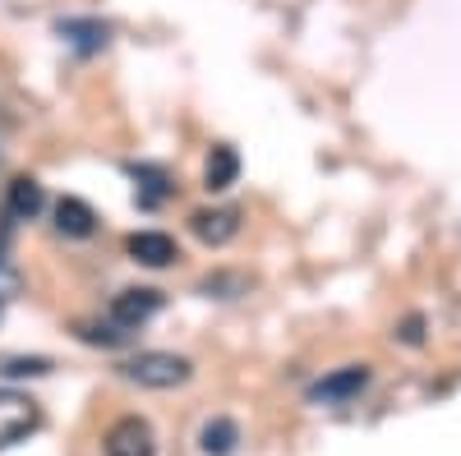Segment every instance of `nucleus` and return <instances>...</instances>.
I'll list each match as a JSON object with an SVG mask.
<instances>
[{
	"label": "nucleus",
	"instance_id": "10",
	"mask_svg": "<svg viewBox=\"0 0 461 456\" xmlns=\"http://www.w3.org/2000/svg\"><path fill=\"white\" fill-rule=\"evenodd\" d=\"M42 208H47L42 184L28 180V175H19V180L10 184V208H5V217H10V221H28V217H37Z\"/></svg>",
	"mask_w": 461,
	"mask_h": 456
},
{
	"label": "nucleus",
	"instance_id": "9",
	"mask_svg": "<svg viewBox=\"0 0 461 456\" xmlns=\"http://www.w3.org/2000/svg\"><path fill=\"white\" fill-rule=\"evenodd\" d=\"M65 42L79 51V56H93V51H102L106 47V37H111V28L102 23V19H65L60 28H56Z\"/></svg>",
	"mask_w": 461,
	"mask_h": 456
},
{
	"label": "nucleus",
	"instance_id": "13",
	"mask_svg": "<svg viewBox=\"0 0 461 456\" xmlns=\"http://www.w3.org/2000/svg\"><path fill=\"white\" fill-rule=\"evenodd\" d=\"M240 443V429H236V420H208L203 425V434H199V447H203V456H226L230 447Z\"/></svg>",
	"mask_w": 461,
	"mask_h": 456
},
{
	"label": "nucleus",
	"instance_id": "14",
	"mask_svg": "<svg viewBox=\"0 0 461 456\" xmlns=\"http://www.w3.org/2000/svg\"><path fill=\"white\" fill-rule=\"evenodd\" d=\"M79 336L88 341V346H121V341H130V327H121V323H106V327L79 323Z\"/></svg>",
	"mask_w": 461,
	"mask_h": 456
},
{
	"label": "nucleus",
	"instance_id": "1",
	"mask_svg": "<svg viewBox=\"0 0 461 456\" xmlns=\"http://www.w3.org/2000/svg\"><path fill=\"white\" fill-rule=\"evenodd\" d=\"M189 373H194V364L171 351H139L121 364V378H130L139 388H152V392H171V388L189 383Z\"/></svg>",
	"mask_w": 461,
	"mask_h": 456
},
{
	"label": "nucleus",
	"instance_id": "5",
	"mask_svg": "<svg viewBox=\"0 0 461 456\" xmlns=\"http://www.w3.org/2000/svg\"><path fill=\"white\" fill-rule=\"evenodd\" d=\"M189 231H194L203 245L221 249V245H230L240 236V208H203V212L189 217Z\"/></svg>",
	"mask_w": 461,
	"mask_h": 456
},
{
	"label": "nucleus",
	"instance_id": "8",
	"mask_svg": "<svg viewBox=\"0 0 461 456\" xmlns=\"http://www.w3.org/2000/svg\"><path fill=\"white\" fill-rule=\"evenodd\" d=\"M56 231L65 240H88L97 231V212L84 203V199H60L56 203Z\"/></svg>",
	"mask_w": 461,
	"mask_h": 456
},
{
	"label": "nucleus",
	"instance_id": "6",
	"mask_svg": "<svg viewBox=\"0 0 461 456\" xmlns=\"http://www.w3.org/2000/svg\"><path fill=\"white\" fill-rule=\"evenodd\" d=\"M125 249H130L134 263H143V268H171V263L180 258V249L167 231H134L125 240Z\"/></svg>",
	"mask_w": 461,
	"mask_h": 456
},
{
	"label": "nucleus",
	"instance_id": "12",
	"mask_svg": "<svg viewBox=\"0 0 461 456\" xmlns=\"http://www.w3.org/2000/svg\"><path fill=\"white\" fill-rule=\"evenodd\" d=\"M130 175L139 180V203H143V208H158V203L171 199V180H167L162 166H134Z\"/></svg>",
	"mask_w": 461,
	"mask_h": 456
},
{
	"label": "nucleus",
	"instance_id": "2",
	"mask_svg": "<svg viewBox=\"0 0 461 456\" xmlns=\"http://www.w3.org/2000/svg\"><path fill=\"white\" fill-rule=\"evenodd\" d=\"M42 429V406H37L28 392L14 388H0V452L23 443L28 434Z\"/></svg>",
	"mask_w": 461,
	"mask_h": 456
},
{
	"label": "nucleus",
	"instance_id": "7",
	"mask_svg": "<svg viewBox=\"0 0 461 456\" xmlns=\"http://www.w3.org/2000/svg\"><path fill=\"white\" fill-rule=\"evenodd\" d=\"M369 388V369L365 364H346V369H337V373H328L323 383H314L310 388V397L314 401H351V397H360Z\"/></svg>",
	"mask_w": 461,
	"mask_h": 456
},
{
	"label": "nucleus",
	"instance_id": "3",
	"mask_svg": "<svg viewBox=\"0 0 461 456\" xmlns=\"http://www.w3.org/2000/svg\"><path fill=\"white\" fill-rule=\"evenodd\" d=\"M111 323H121V327H143L152 314H162V291H152V286H130L121 295H111Z\"/></svg>",
	"mask_w": 461,
	"mask_h": 456
},
{
	"label": "nucleus",
	"instance_id": "4",
	"mask_svg": "<svg viewBox=\"0 0 461 456\" xmlns=\"http://www.w3.org/2000/svg\"><path fill=\"white\" fill-rule=\"evenodd\" d=\"M106 456H152L158 452V438H152L148 420H139V415H125V420H115L106 429Z\"/></svg>",
	"mask_w": 461,
	"mask_h": 456
},
{
	"label": "nucleus",
	"instance_id": "11",
	"mask_svg": "<svg viewBox=\"0 0 461 456\" xmlns=\"http://www.w3.org/2000/svg\"><path fill=\"white\" fill-rule=\"evenodd\" d=\"M236 175H240V157H236V148L217 143V148L208 152V171H203V184L212 189V194H221V189H230V184H236Z\"/></svg>",
	"mask_w": 461,
	"mask_h": 456
}]
</instances>
